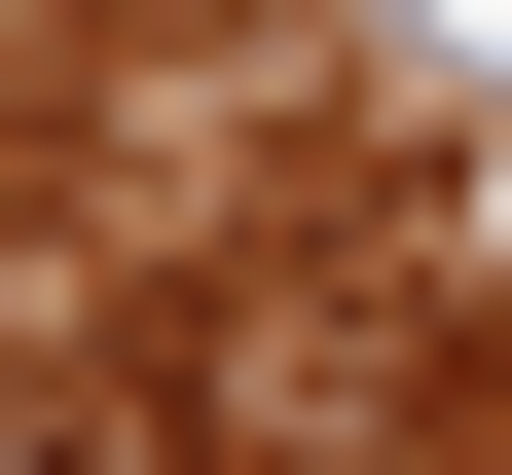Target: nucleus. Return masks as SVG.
<instances>
[{
    "mask_svg": "<svg viewBox=\"0 0 512 475\" xmlns=\"http://www.w3.org/2000/svg\"><path fill=\"white\" fill-rule=\"evenodd\" d=\"M0 475H110V439H0Z\"/></svg>",
    "mask_w": 512,
    "mask_h": 475,
    "instance_id": "obj_1",
    "label": "nucleus"
}]
</instances>
